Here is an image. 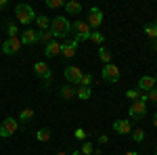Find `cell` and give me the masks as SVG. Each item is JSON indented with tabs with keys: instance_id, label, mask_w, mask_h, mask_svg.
<instances>
[{
	"instance_id": "cell-1",
	"label": "cell",
	"mask_w": 157,
	"mask_h": 155,
	"mask_svg": "<svg viewBox=\"0 0 157 155\" xmlns=\"http://www.w3.org/2000/svg\"><path fill=\"white\" fill-rule=\"evenodd\" d=\"M50 34H52L55 40L67 38L71 34V23H69V19H65V17H55L52 23H50Z\"/></svg>"
},
{
	"instance_id": "cell-2",
	"label": "cell",
	"mask_w": 157,
	"mask_h": 155,
	"mask_svg": "<svg viewBox=\"0 0 157 155\" xmlns=\"http://www.w3.org/2000/svg\"><path fill=\"white\" fill-rule=\"evenodd\" d=\"M15 17H17V21L19 23H32L34 19H36V13H34V9L29 6V4H17L15 6Z\"/></svg>"
},
{
	"instance_id": "cell-3",
	"label": "cell",
	"mask_w": 157,
	"mask_h": 155,
	"mask_svg": "<svg viewBox=\"0 0 157 155\" xmlns=\"http://www.w3.org/2000/svg\"><path fill=\"white\" fill-rule=\"evenodd\" d=\"M71 32L73 36H75V40L80 42V40H90V25H88V21H82V19H78V21H73L71 25Z\"/></svg>"
},
{
	"instance_id": "cell-4",
	"label": "cell",
	"mask_w": 157,
	"mask_h": 155,
	"mask_svg": "<svg viewBox=\"0 0 157 155\" xmlns=\"http://www.w3.org/2000/svg\"><path fill=\"white\" fill-rule=\"evenodd\" d=\"M34 73H36L38 78H42V80L46 82L44 86L48 88L50 82H52V72H50V67L46 65V63H44V61H38L36 65H34Z\"/></svg>"
},
{
	"instance_id": "cell-5",
	"label": "cell",
	"mask_w": 157,
	"mask_h": 155,
	"mask_svg": "<svg viewBox=\"0 0 157 155\" xmlns=\"http://www.w3.org/2000/svg\"><path fill=\"white\" fill-rule=\"evenodd\" d=\"M103 80L107 84H117L120 82V67L117 65H113V63H109V65H105L103 67Z\"/></svg>"
},
{
	"instance_id": "cell-6",
	"label": "cell",
	"mask_w": 157,
	"mask_h": 155,
	"mask_svg": "<svg viewBox=\"0 0 157 155\" xmlns=\"http://www.w3.org/2000/svg\"><path fill=\"white\" fill-rule=\"evenodd\" d=\"M23 46V42H21V38H6L4 42H2V52L4 55H17L19 50Z\"/></svg>"
},
{
	"instance_id": "cell-7",
	"label": "cell",
	"mask_w": 157,
	"mask_h": 155,
	"mask_svg": "<svg viewBox=\"0 0 157 155\" xmlns=\"http://www.w3.org/2000/svg\"><path fill=\"white\" fill-rule=\"evenodd\" d=\"M17 119L15 118H6L2 124H0V136H4V138H9V136H13L15 132H17Z\"/></svg>"
},
{
	"instance_id": "cell-8",
	"label": "cell",
	"mask_w": 157,
	"mask_h": 155,
	"mask_svg": "<svg viewBox=\"0 0 157 155\" xmlns=\"http://www.w3.org/2000/svg\"><path fill=\"white\" fill-rule=\"evenodd\" d=\"M147 115V101H134L132 107H130V118L132 119H143Z\"/></svg>"
},
{
	"instance_id": "cell-9",
	"label": "cell",
	"mask_w": 157,
	"mask_h": 155,
	"mask_svg": "<svg viewBox=\"0 0 157 155\" xmlns=\"http://www.w3.org/2000/svg\"><path fill=\"white\" fill-rule=\"evenodd\" d=\"M82 76H84V73H82V69H80V67H75V65H71V67H65V80L71 84V86H73V84H78V86H80Z\"/></svg>"
},
{
	"instance_id": "cell-10",
	"label": "cell",
	"mask_w": 157,
	"mask_h": 155,
	"mask_svg": "<svg viewBox=\"0 0 157 155\" xmlns=\"http://www.w3.org/2000/svg\"><path fill=\"white\" fill-rule=\"evenodd\" d=\"M155 86H157V80L153 78V76H143L140 80H138V90L140 92H151V90H155Z\"/></svg>"
},
{
	"instance_id": "cell-11",
	"label": "cell",
	"mask_w": 157,
	"mask_h": 155,
	"mask_svg": "<svg viewBox=\"0 0 157 155\" xmlns=\"http://www.w3.org/2000/svg\"><path fill=\"white\" fill-rule=\"evenodd\" d=\"M101 23H103V11L98 6H90V11H88V25L90 27H98Z\"/></svg>"
},
{
	"instance_id": "cell-12",
	"label": "cell",
	"mask_w": 157,
	"mask_h": 155,
	"mask_svg": "<svg viewBox=\"0 0 157 155\" xmlns=\"http://www.w3.org/2000/svg\"><path fill=\"white\" fill-rule=\"evenodd\" d=\"M75 50H78V40L73 38V40H67V42H63V48H61V55H63L65 59H71L73 55H75Z\"/></svg>"
},
{
	"instance_id": "cell-13",
	"label": "cell",
	"mask_w": 157,
	"mask_h": 155,
	"mask_svg": "<svg viewBox=\"0 0 157 155\" xmlns=\"http://www.w3.org/2000/svg\"><path fill=\"white\" fill-rule=\"evenodd\" d=\"M113 130L120 132V134H130L132 132L130 119H117V122H113Z\"/></svg>"
},
{
	"instance_id": "cell-14",
	"label": "cell",
	"mask_w": 157,
	"mask_h": 155,
	"mask_svg": "<svg viewBox=\"0 0 157 155\" xmlns=\"http://www.w3.org/2000/svg\"><path fill=\"white\" fill-rule=\"evenodd\" d=\"M61 48H63V44H61L59 40H52V42H50L48 46H46V50H44V55H46V57H57V55H59L61 52Z\"/></svg>"
},
{
	"instance_id": "cell-15",
	"label": "cell",
	"mask_w": 157,
	"mask_h": 155,
	"mask_svg": "<svg viewBox=\"0 0 157 155\" xmlns=\"http://www.w3.org/2000/svg\"><path fill=\"white\" fill-rule=\"evenodd\" d=\"M21 42H23V44H36L38 42V32H34V29H25L23 34H21Z\"/></svg>"
},
{
	"instance_id": "cell-16",
	"label": "cell",
	"mask_w": 157,
	"mask_h": 155,
	"mask_svg": "<svg viewBox=\"0 0 157 155\" xmlns=\"http://www.w3.org/2000/svg\"><path fill=\"white\" fill-rule=\"evenodd\" d=\"M73 96H78V90L73 88L71 84H65V86L61 88V99H63V101H69Z\"/></svg>"
},
{
	"instance_id": "cell-17",
	"label": "cell",
	"mask_w": 157,
	"mask_h": 155,
	"mask_svg": "<svg viewBox=\"0 0 157 155\" xmlns=\"http://www.w3.org/2000/svg\"><path fill=\"white\" fill-rule=\"evenodd\" d=\"M52 40H55V38H52V34H50V29H46V32H38V42H40V44L48 46Z\"/></svg>"
},
{
	"instance_id": "cell-18",
	"label": "cell",
	"mask_w": 157,
	"mask_h": 155,
	"mask_svg": "<svg viewBox=\"0 0 157 155\" xmlns=\"http://www.w3.org/2000/svg\"><path fill=\"white\" fill-rule=\"evenodd\" d=\"M65 11L69 13V15H78V13L82 11V4H80V2H75V0H71V2H65Z\"/></svg>"
},
{
	"instance_id": "cell-19",
	"label": "cell",
	"mask_w": 157,
	"mask_h": 155,
	"mask_svg": "<svg viewBox=\"0 0 157 155\" xmlns=\"http://www.w3.org/2000/svg\"><path fill=\"white\" fill-rule=\"evenodd\" d=\"M36 141L38 143H48L50 141V130L48 128H40V130L36 132Z\"/></svg>"
},
{
	"instance_id": "cell-20",
	"label": "cell",
	"mask_w": 157,
	"mask_h": 155,
	"mask_svg": "<svg viewBox=\"0 0 157 155\" xmlns=\"http://www.w3.org/2000/svg\"><path fill=\"white\" fill-rule=\"evenodd\" d=\"M50 23H52V21H50L48 17H42V15H40V17H36V25L40 27V32H46V29H50Z\"/></svg>"
},
{
	"instance_id": "cell-21",
	"label": "cell",
	"mask_w": 157,
	"mask_h": 155,
	"mask_svg": "<svg viewBox=\"0 0 157 155\" xmlns=\"http://www.w3.org/2000/svg\"><path fill=\"white\" fill-rule=\"evenodd\" d=\"M98 59L103 61L105 65H109V63H111V52H109L105 46H98Z\"/></svg>"
},
{
	"instance_id": "cell-22",
	"label": "cell",
	"mask_w": 157,
	"mask_h": 155,
	"mask_svg": "<svg viewBox=\"0 0 157 155\" xmlns=\"http://www.w3.org/2000/svg\"><path fill=\"white\" fill-rule=\"evenodd\" d=\"M90 95H92V88H88V86H78V96L80 99H90Z\"/></svg>"
},
{
	"instance_id": "cell-23",
	"label": "cell",
	"mask_w": 157,
	"mask_h": 155,
	"mask_svg": "<svg viewBox=\"0 0 157 155\" xmlns=\"http://www.w3.org/2000/svg\"><path fill=\"white\" fill-rule=\"evenodd\" d=\"M32 118H34V109H29V107L21 109V113H19V119L21 122H29Z\"/></svg>"
},
{
	"instance_id": "cell-24",
	"label": "cell",
	"mask_w": 157,
	"mask_h": 155,
	"mask_svg": "<svg viewBox=\"0 0 157 155\" xmlns=\"http://www.w3.org/2000/svg\"><path fill=\"white\" fill-rule=\"evenodd\" d=\"M90 40H92V42H97V44H103V42H105V34H101L98 29H94V32L90 34Z\"/></svg>"
},
{
	"instance_id": "cell-25",
	"label": "cell",
	"mask_w": 157,
	"mask_h": 155,
	"mask_svg": "<svg viewBox=\"0 0 157 155\" xmlns=\"http://www.w3.org/2000/svg\"><path fill=\"white\" fill-rule=\"evenodd\" d=\"M126 96H128L130 101H140V99H143V92L136 88V90H128V92H126Z\"/></svg>"
},
{
	"instance_id": "cell-26",
	"label": "cell",
	"mask_w": 157,
	"mask_h": 155,
	"mask_svg": "<svg viewBox=\"0 0 157 155\" xmlns=\"http://www.w3.org/2000/svg\"><path fill=\"white\" fill-rule=\"evenodd\" d=\"M6 29H9V38H19V27H17L15 23H9Z\"/></svg>"
},
{
	"instance_id": "cell-27",
	"label": "cell",
	"mask_w": 157,
	"mask_h": 155,
	"mask_svg": "<svg viewBox=\"0 0 157 155\" xmlns=\"http://www.w3.org/2000/svg\"><path fill=\"white\" fill-rule=\"evenodd\" d=\"M143 101H151V103H155V105H157V90H151V92L143 95Z\"/></svg>"
},
{
	"instance_id": "cell-28",
	"label": "cell",
	"mask_w": 157,
	"mask_h": 155,
	"mask_svg": "<svg viewBox=\"0 0 157 155\" xmlns=\"http://www.w3.org/2000/svg\"><path fill=\"white\" fill-rule=\"evenodd\" d=\"M145 34H147L149 38H151V40H155V38H157V29L153 27V23H151V25H147V27H145Z\"/></svg>"
},
{
	"instance_id": "cell-29",
	"label": "cell",
	"mask_w": 157,
	"mask_h": 155,
	"mask_svg": "<svg viewBox=\"0 0 157 155\" xmlns=\"http://www.w3.org/2000/svg\"><path fill=\"white\" fill-rule=\"evenodd\" d=\"M132 138L136 141V143H143V141H145V132L140 130V128H138V130H134L132 132Z\"/></svg>"
},
{
	"instance_id": "cell-30",
	"label": "cell",
	"mask_w": 157,
	"mask_h": 155,
	"mask_svg": "<svg viewBox=\"0 0 157 155\" xmlns=\"http://www.w3.org/2000/svg\"><path fill=\"white\" fill-rule=\"evenodd\" d=\"M46 6H48V9H61V6H65V2H63V0H48Z\"/></svg>"
},
{
	"instance_id": "cell-31",
	"label": "cell",
	"mask_w": 157,
	"mask_h": 155,
	"mask_svg": "<svg viewBox=\"0 0 157 155\" xmlns=\"http://www.w3.org/2000/svg\"><path fill=\"white\" fill-rule=\"evenodd\" d=\"M90 84H92V76H90V73H84L82 80H80V86H88V88H90Z\"/></svg>"
},
{
	"instance_id": "cell-32",
	"label": "cell",
	"mask_w": 157,
	"mask_h": 155,
	"mask_svg": "<svg viewBox=\"0 0 157 155\" xmlns=\"http://www.w3.org/2000/svg\"><path fill=\"white\" fill-rule=\"evenodd\" d=\"M82 153H84V155L94 153V147H92V143H84V147H82Z\"/></svg>"
},
{
	"instance_id": "cell-33",
	"label": "cell",
	"mask_w": 157,
	"mask_h": 155,
	"mask_svg": "<svg viewBox=\"0 0 157 155\" xmlns=\"http://www.w3.org/2000/svg\"><path fill=\"white\" fill-rule=\"evenodd\" d=\"M75 138H78V141H84V138H86L84 128H78V130H75Z\"/></svg>"
},
{
	"instance_id": "cell-34",
	"label": "cell",
	"mask_w": 157,
	"mask_h": 155,
	"mask_svg": "<svg viewBox=\"0 0 157 155\" xmlns=\"http://www.w3.org/2000/svg\"><path fill=\"white\" fill-rule=\"evenodd\" d=\"M98 143H103V145L109 143V136H107V134H101V136H98Z\"/></svg>"
},
{
	"instance_id": "cell-35",
	"label": "cell",
	"mask_w": 157,
	"mask_h": 155,
	"mask_svg": "<svg viewBox=\"0 0 157 155\" xmlns=\"http://www.w3.org/2000/svg\"><path fill=\"white\" fill-rule=\"evenodd\" d=\"M2 9H6V0H0V11Z\"/></svg>"
},
{
	"instance_id": "cell-36",
	"label": "cell",
	"mask_w": 157,
	"mask_h": 155,
	"mask_svg": "<svg viewBox=\"0 0 157 155\" xmlns=\"http://www.w3.org/2000/svg\"><path fill=\"white\" fill-rule=\"evenodd\" d=\"M151 46H153V48L157 50V38H155V40H151Z\"/></svg>"
},
{
	"instance_id": "cell-37",
	"label": "cell",
	"mask_w": 157,
	"mask_h": 155,
	"mask_svg": "<svg viewBox=\"0 0 157 155\" xmlns=\"http://www.w3.org/2000/svg\"><path fill=\"white\" fill-rule=\"evenodd\" d=\"M153 126H155V128H157V113H155V115H153Z\"/></svg>"
},
{
	"instance_id": "cell-38",
	"label": "cell",
	"mask_w": 157,
	"mask_h": 155,
	"mask_svg": "<svg viewBox=\"0 0 157 155\" xmlns=\"http://www.w3.org/2000/svg\"><path fill=\"white\" fill-rule=\"evenodd\" d=\"M124 155H138L136 151H128V153H124Z\"/></svg>"
},
{
	"instance_id": "cell-39",
	"label": "cell",
	"mask_w": 157,
	"mask_h": 155,
	"mask_svg": "<svg viewBox=\"0 0 157 155\" xmlns=\"http://www.w3.org/2000/svg\"><path fill=\"white\" fill-rule=\"evenodd\" d=\"M73 155H84V153L82 151H73Z\"/></svg>"
},
{
	"instance_id": "cell-40",
	"label": "cell",
	"mask_w": 157,
	"mask_h": 155,
	"mask_svg": "<svg viewBox=\"0 0 157 155\" xmlns=\"http://www.w3.org/2000/svg\"><path fill=\"white\" fill-rule=\"evenodd\" d=\"M153 27H155V29H157V19H155V21H153Z\"/></svg>"
},
{
	"instance_id": "cell-41",
	"label": "cell",
	"mask_w": 157,
	"mask_h": 155,
	"mask_svg": "<svg viewBox=\"0 0 157 155\" xmlns=\"http://www.w3.org/2000/svg\"><path fill=\"white\" fill-rule=\"evenodd\" d=\"M57 155H67V153H65V151H61V153H57Z\"/></svg>"
},
{
	"instance_id": "cell-42",
	"label": "cell",
	"mask_w": 157,
	"mask_h": 155,
	"mask_svg": "<svg viewBox=\"0 0 157 155\" xmlns=\"http://www.w3.org/2000/svg\"><path fill=\"white\" fill-rule=\"evenodd\" d=\"M155 155H157V149H155Z\"/></svg>"
},
{
	"instance_id": "cell-43",
	"label": "cell",
	"mask_w": 157,
	"mask_h": 155,
	"mask_svg": "<svg viewBox=\"0 0 157 155\" xmlns=\"http://www.w3.org/2000/svg\"><path fill=\"white\" fill-rule=\"evenodd\" d=\"M155 90H157V86H155Z\"/></svg>"
}]
</instances>
